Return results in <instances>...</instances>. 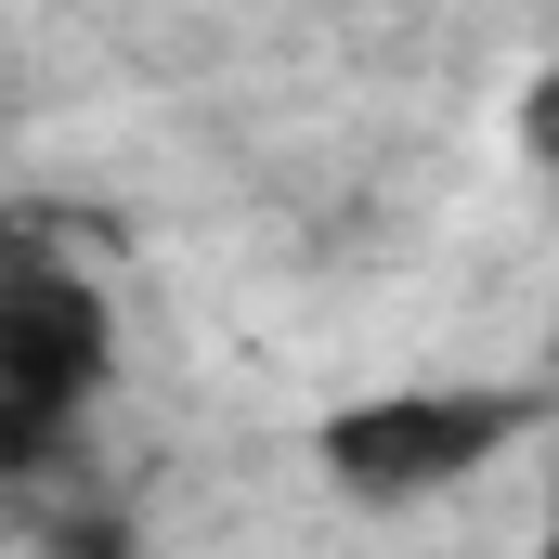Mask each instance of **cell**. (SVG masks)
Wrapping results in <instances>:
<instances>
[{"instance_id":"obj_4","label":"cell","mask_w":559,"mask_h":559,"mask_svg":"<svg viewBox=\"0 0 559 559\" xmlns=\"http://www.w3.org/2000/svg\"><path fill=\"white\" fill-rule=\"evenodd\" d=\"M52 559H131V534H118V521H66V534H52Z\"/></svg>"},{"instance_id":"obj_1","label":"cell","mask_w":559,"mask_h":559,"mask_svg":"<svg viewBox=\"0 0 559 559\" xmlns=\"http://www.w3.org/2000/svg\"><path fill=\"white\" fill-rule=\"evenodd\" d=\"M118 404V299L66 248L0 261V481H39L79 455V429Z\"/></svg>"},{"instance_id":"obj_6","label":"cell","mask_w":559,"mask_h":559,"mask_svg":"<svg viewBox=\"0 0 559 559\" xmlns=\"http://www.w3.org/2000/svg\"><path fill=\"white\" fill-rule=\"evenodd\" d=\"M13 248H26V235H13V222H0V261H13Z\"/></svg>"},{"instance_id":"obj_3","label":"cell","mask_w":559,"mask_h":559,"mask_svg":"<svg viewBox=\"0 0 559 559\" xmlns=\"http://www.w3.org/2000/svg\"><path fill=\"white\" fill-rule=\"evenodd\" d=\"M508 131H521V156H534V169L559 182V52L534 66V79H521V105H508Z\"/></svg>"},{"instance_id":"obj_2","label":"cell","mask_w":559,"mask_h":559,"mask_svg":"<svg viewBox=\"0 0 559 559\" xmlns=\"http://www.w3.org/2000/svg\"><path fill=\"white\" fill-rule=\"evenodd\" d=\"M534 442V391H481V378H417V391H365L312 417V468L352 508H442L468 495L495 455Z\"/></svg>"},{"instance_id":"obj_5","label":"cell","mask_w":559,"mask_h":559,"mask_svg":"<svg viewBox=\"0 0 559 559\" xmlns=\"http://www.w3.org/2000/svg\"><path fill=\"white\" fill-rule=\"evenodd\" d=\"M521 559H559V455H547V495H534V547Z\"/></svg>"}]
</instances>
